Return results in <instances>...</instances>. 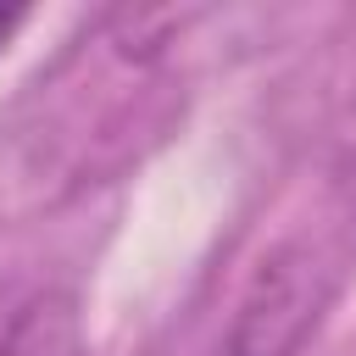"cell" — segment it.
I'll return each instance as SVG.
<instances>
[{"instance_id": "cell-2", "label": "cell", "mask_w": 356, "mask_h": 356, "mask_svg": "<svg viewBox=\"0 0 356 356\" xmlns=\"http://www.w3.org/2000/svg\"><path fill=\"white\" fill-rule=\"evenodd\" d=\"M83 317L67 289H39L0 328V356H83Z\"/></svg>"}, {"instance_id": "cell-1", "label": "cell", "mask_w": 356, "mask_h": 356, "mask_svg": "<svg viewBox=\"0 0 356 356\" xmlns=\"http://www.w3.org/2000/svg\"><path fill=\"white\" fill-rule=\"evenodd\" d=\"M328 300H334L328 267L306 245H278L273 256H261L250 289L239 295L228 356H300Z\"/></svg>"}, {"instance_id": "cell-3", "label": "cell", "mask_w": 356, "mask_h": 356, "mask_svg": "<svg viewBox=\"0 0 356 356\" xmlns=\"http://www.w3.org/2000/svg\"><path fill=\"white\" fill-rule=\"evenodd\" d=\"M17 28H22V11H17V6H0V50L11 44V33H17Z\"/></svg>"}]
</instances>
